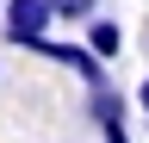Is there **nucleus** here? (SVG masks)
<instances>
[{"label":"nucleus","mask_w":149,"mask_h":143,"mask_svg":"<svg viewBox=\"0 0 149 143\" xmlns=\"http://www.w3.org/2000/svg\"><path fill=\"white\" fill-rule=\"evenodd\" d=\"M50 25H56V6H50V0H6V38L19 50H31L37 38H50Z\"/></svg>","instance_id":"obj_1"},{"label":"nucleus","mask_w":149,"mask_h":143,"mask_svg":"<svg viewBox=\"0 0 149 143\" xmlns=\"http://www.w3.org/2000/svg\"><path fill=\"white\" fill-rule=\"evenodd\" d=\"M87 112L93 118H100V131H106V124H124V93H118V87H87Z\"/></svg>","instance_id":"obj_2"},{"label":"nucleus","mask_w":149,"mask_h":143,"mask_svg":"<svg viewBox=\"0 0 149 143\" xmlns=\"http://www.w3.org/2000/svg\"><path fill=\"white\" fill-rule=\"evenodd\" d=\"M87 44H93V50H100V56L112 62V56L124 50V25H118V19H100V13H93V19H87Z\"/></svg>","instance_id":"obj_3"},{"label":"nucleus","mask_w":149,"mask_h":143,"mask_svg":"<svg viewBox=\"0 0 149 143\" xmlns=\"http://www.w3.org/2000/svg\"><path fill=\"white\" fill-rule=\"evenodd\" d=\"M56 6V19H68V25H87L93 13H100V0H50Z\"/></svg>","instance_id":"obj_4"},{"label":"nucleus","mask_w":149,"mask_h":143,"mask_svg":"<svg viewBox=\"0 0 149 143\" xmlns=\"http://www.w3.org/2000/svg\"><path fill=\"white\" fill-rule=\"evenodd\" d=\"M106 143H130V137H124V124H106Z\"/></svg>","instance_id":"obj_5"},{"label":"nucleus","mask_w":149,"mask_h":143,"mask_svg":"<svg viewBox=\"0 0 149 143\" xmlns=\"http://www.w3.org/2000/svg\"><path fill=\"white\" fill-rule=\"evenodd\" d=\"M137 106H143V112H149V75H143V87H137Z\"/></svg>","instance_id":"obj_6"}]
</instances>
